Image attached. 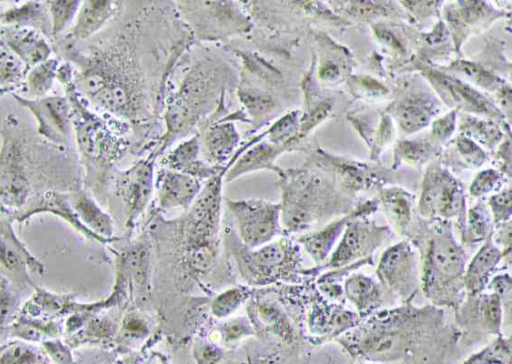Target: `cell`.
Returning a JSON list of instances; mask_svg holds the SVG:
<instances>
[{"label": "cell", "instance_id": "obj_7", "mask_svg": "<svg viewBox=\"0 0 512 364\" xmlns=\"http://www.w3.org/2000/svg\"><path fill=\"white\" fill-rule=\"evenodd\" d=\"M238 258L241 274L250 283H270L278 280H297L301 253L298 245L288 239L271 241L257 248H246Z\"/></svg>", "mask_w": 512, "mask_h": 364}, {"label": "cell", "instance_id": "obj_29", "mask_svg": "<svg viewBox=\"0 0 512 364\" xmlns=\"http://www.w3.org/2000/svg\"><path fill=\"white\" fill-rule=\"evenodd\" d=\"M28 68L9 50L0 46V93L13 92L24 84Z\"/></svg>", "mask_w": 512, "mask_h": 364}, {"label": "cell", "instance_id": "obj_40", "mask_svg": "<svg viewBox=\"0 0 512 364\" xmlns=\"http://www.w3.org/2000/svg\"><path fill=\"white\" fill-rule=\"evenodd\" d=\"M11 308V297L8 292L2 290L0 292V327L8 318Z\"/></svg>", "mask_w": 512, "mask_h": 364}, {"label": "cell", "instance_id": "obj_9", "mask_svg": "<svg viewBox=\"0 0 512 364\" xmlns=\"http://www.w3.org/2000/svg\"><path fill=\"white\" fill-rule=\"evenodd\" d=\"M354 219L347 224L340 240L327 260L322 265L305 270L303 273L311 278H316L326 270L344 267L371 258L374 252L392 237L388 227Z\"/></svg>", "mask_w": 512, "mask_h": 364}, {"label": "cell", "instance_id": "obj_20", "mask_svg": "<svg viewBox=\"0 0 512 364\" xmlns=\"http://www.w3.org/2000/svg\"><path fill=\"white\" fill-rule=\"evenodd\" d=\"M493 233L481 244V247L467 263L464 274L466 296H476L484 292L492 273L511 252L500 248L493 240Z\"/></svg>", "mask_w": 512, "mask_h": 364}, {"label": "cell", "instance_id": "obj_42", "mask_svg": "<svg viewBox=\"0 0 512 364\" xmlns=\"http://www.w3.org/2000/svg\"><path fill=\"white\" fill-rule=\"evenodd\" d=\"M378 34H379V37L383 41L388 43L389 45L394 46V47H399V43L397 42V40L393 37V35L390 32L381 29L380 31H378Z\"/></svg>", "mask_w": 512, "mask_h": 364}, {"label": "cell", "instance_id": "obj_14", "mask_svg": "<svg viewBox=\"0 0 512 364\" xmlns=\"http://www.w3.org/2000/svg\"><path fill=\"white\" fill-rule=\"evenodd\" d=\"M464 198L456 180L441 171L430 172L423 183L419 202L422 216L430 219H448L461 216Z\"/></svg>", "mask_w": 512, "mask_h": 364}, {"label": "cell", "instance_id": "obj_6", "mask_svg": "<svg viewBox=\"0 0 512 364\" xmlns=\"http://www.w3.org/2000/svg\"><path fill=\"white\" fill-rule=\"evenodd\" d=\"M177 12L194 40L225 41L248 35L253 22L243 4L232 1H180Z\"/></svg>", "mask_w": 512, "mask_h": 364}, {"label": "cell", "instance_id": "obj_41", "mask_svg": "<svg viewBox=\"0 0 512 364\" xmlns=\"http://www.w3.org/2000/svg\"><path fill=\"white\" fill-rule=\"evenodd\" d=\"M450 126H452V123L449 121L448 118L439 120L434 125V132L439 136L447 134Z\"/></svg>", "mask_w": 512, "mask_h": 364}, {"label": "cell", "instance_id": "obj_13", "mask_svg": "<svg viewBox=\"0 0 512 364\" xmlns=\"http://www.w3.org/2000/svg\"><path fill=\"white\" fill-rule=\"evenodd\" d=\"M234 121L248 122L243 111L238 110L213 122L198 132L201 155L209 165L216 167H230L232 157L239 149L241 140Z\"/></svg>", "mask_w": 512, "mask_h": 364}, {"label": "cell", "instance_id": "obj_24", "mask_svg": "<svg viewBox=\"0 0 512 364\" xmlns=\"http://www.w3.org/2000/svg\"><path fill=\"white\" fill-rule=\"evenodd\" d=\"M81 3L70 31L73 40H85L97 33L116 17L122 6L116 1L89 0Z\"/></svg>", "mask_w": 512, "mask_h": 364}, {"label": "cell", "instance_id": "obj_38", "mask_svg": "<svg viewBox=\"0 0 512 364\" xmlns=\"http://www.w3.org/2000/svg\"><path fill=\"white\" fill-rule=\"evenodd\" d=\"M242 299L243 294L237 289H232L216 298L212 310L218 317L227 316L239 306Z\"/></svg>", "mask_w": 512, "mask_h": 364}, {"label": "cell", "instance_id": "obj_26", "mask_svg": "<svg viewBox=\"0 0 512 364\" xmlns=\"http://www.w3.org/2000/svg\"><path fill=\"white\" fill-rule=\"evenodd\" d=\"M0 25L33 28L51 36V21L47 4L30 1L0 14Z\"/></svg>", "mask_w": 512, "mask_h": 364}, {"label": "cell", "instance_id": "obj_23", "mask_svg": "<svg viewBox=\"0 0 512 364\" xmlns=\"http://www.w3.org/2000/svg\"><path fill=\"white\" fill-rule=\"evenodd\" d=\"M343 293L361 320L383 309L385 303V293L379 282L363 273H351L346 277Z\"/></svg>", "mask_w": 512, "mask_h": 364}, {"label": "cell", "instance_id": "obj_36", "mask_svg": "<svg viewBox=\"0 0 512 364\" xmlns=\"http://www.w3.org/2000/svg\"><path fill=\"white\" fill-rule=\"evenodd\" d=\"M399 119L402 127L407 131H414L428 120L426 110L415 104H407L399 109Z\"/></svg>", "mask_w": 512, "mask_h": 364}, {"label": "cell", "instance_id": "obj_33", "mask_svg": "<svg viewBox=\"0 0 512 364\" xmlns=\"http://www.w3.org/2000/svg\"><path fill=\"white\" fill-rule=\"evenodd\" d=\"M16 244L7 226L0 224V262L9 269L18 270L23 267L24 256Z\"/></svg>", "mask_w": 512, "mask_h": 364}, {"label": "cell", "instance_id": "obj_43", "mask_svg": "<svg viewBox=\"0 0 512 364\" xmlns=\"http://www.w3.org/2000/svg\"><path fill=\"white\" fill-rule=\"evenodd\" d=\"M338 74V69L337 67L333 66V65H328L326 67H323L322 71H321V75L323 77H335L336 75Z\"/></svg>", "mask_w": 512, "mask_h": 364}, {"label": "cell", "instance_id": "obj_4", "mask_svg": "<svg viewBox=\"0 0 512 364\" xmlns=\"http://www.w3.org/2000/svg\"><path fill=\"white\" fill-rule=\"evenodd\" d=\"M282 203L280 219L287 232L311 228L321 217L334 210L333 192L324 181L307 171L279 170Z\"/></svg>", "mask_w": 512, "mask_h": 364}, {"label": "cell", "instance_id": "obj_19", "mask_svg": "<svg viewBox=\"0 0 512 364\" xmlns=\"http://www.w3.org/2000/svg\"><path fill=\"white\" fill-rule=\"evenodd\" d=\"M286 148L288 147L264 138V132L254 135L246 141L245 149L226 171L224 180L231 182L242 175L258 170L278 172L280 169L275 166V160Z\"/></svg>", "mask_w": 512, "mask_h": 364}, {"label": "cell", "instance_id": "obj_35", "mask_svg": "<svg viewBox=\"0 0 512 364\" xmlns=\"http://www.w3.org/2000/svg\"><path fill=\"white\" fill-rule=\"evenodd\" d=\"M496 294L503 306L504 315L510 316L512 298V279L508 272L498 273L490 279L488 286Z\"/></svg>", "mask_w": 512, "mask_h": 364}, {"label": "cell", "instance_id": "obj_5", "mask_svg": "<svg viewBox=\"0 0 512 364\" xmlns=\"http://www.w3.org/2000/svg\"><path fill=\"white\" fill-rule=\"evenodd\" d=\"M225 173L222 171L206 181L182 221L186 243L198 267H207L216 251Z\"/></svg>", "mask_w": 512, "mask_h": 364}, {"label": "cell", "instance_id": "obj_11", "mask_svg": "<svg viewBox=\"0 0 512 364\" xmlns=\"http://www.w3.org/2000/svg\"><path fill=\"white\" fill-rule=\"evenodd\" d=\"M13 97L26 107L37 121V133L49 143L70 148L72 143L71 106L62 96H44L28 99L13 93Z\"/></svg>", "mask_w": 512, "mask_h": 364}, {"label": "cell", "instance_id": "obj_25", "mask_svg": "<svg viewBox=\"0 0 512 364\" xmlns=\"http://www.w3.org/2000/svg\"><path fill=\"white\" fill-rule=\"evenodd\" d=\"M68 199L80 223L86 225L98 239L112 235V219L92 198L83 192H75Z\"/></svg>", "mask_w": 512, "mask_h": 364}, {"label": "cell", "instance_id": "obj_37", "mask_svg": "<svg viewBox=\"0 0 512 364\" xmlns=\"http://www.w3.org/2000/svg\"><path fill=\"white\" fill-rule=\"evenodd\" d=\"M490 206L494 217V222L498 225H504L509 222L511 216V191L503 190L490 199Z\"/></svg>", "mask_w": 512, "mask_h": 364}, {"label": "cell", "instance_id": "obj_3", "mask_svg": "<svg viewBox=\"0 0 512 364\" xmlns=\"http://www.w3.org/2000/svg\"><path fill=\"white\" fill-rule=\"evenodd\" d=\"M420 265V289L436 307L456 310L466 297L464 274L468 255L454 237L450 224H436L409 235Z\"/></svg>", "mask_w": 512, "mask_h": 364}, {"label": "cell", "instance_id": "obj_31", "mask_svg": "<svg viewBox=\"0 0 512 364\" xmlns=\"http://www.w3.org/2000/svg\"><path fill=\"white\" fill-rule=\"evenodd\" d=\"M434 78L455 102L479 112L489 111L487 102L469 87L442 75Z\"/></svg>", "mask_w": 512, "mask_h": 364}, {"label": "cell", "instance_id": "obj_1", "mask_svg": "<svg viewBox=\"0 0 512 364\" xmlns=\"http://www.w3.org/2000/svg\"><path fill=\"white\" fill-rule=\"evenodd\" d=\"M137 14L130 16L112 37L86 52L67 49L78 70L73 84L95 107L111 118L125 123L131 130L148 134L163 110L165 91L171 73L147 68L172 70L175 64L151 63L160 58V48H152L142 36Z\"/></svg>", "mask_w": 512, "mask_h": 364}, {"label": "cell", "instance_id": "obj_22", "mask_svg": "<svg viewBox=\"0 0 512 364\" xmlns=\"http://www.w3.org/2000/svg\"><path fill=\"white\" fill-rule=\"evenodd\" d=\"M455 316L458 321L465 323L473 321L493 334H500L503 318H505L502 303L492 292L466 296L455 310Z\"/></svg>", "mask_w": 512, "mask_h": 364}, {"label": "cell", "instance_id": "obj_21", "mask_svg": "<svg viewBox=\"0 0 512 364\" xmlns=\"http://www.w3.org/2000/svg\"><path fill=\"white\" fill-rule=\"evenodd\" d=\"M375 205L371 202L362 204L353 211L349 216L342 217L324 228L304 234L298 238V242L304 247L307 254L315 262L316 266L322 265L342 236L347 224L350 220L369 214L374 211Z\"/></svg>", "mask_w": 512, "mask_h": 364}, {"label": "cell", "instance_id": "obj_27", "mask_svg": "<svg viewBox=\"0 0 512 364\" xmlns=\"http://www.w3.org/2000/svg\"><path fill=\"white\" fill-rule=\"evenodd\" d=\"M382 202L391 224L400 234L408 236L412 219L411 196L400 188H388L382 192Z\"/></svg>", "mask_w": 512, "mask_h": 364}, {"label": "cell", "instance_id": "obj_8", "mask_svg": "<svg viewBox=\"0 0 512 364\" xmlns=\"http://www.w3.org/2000/svg\"><path fill=\"white\" fill-rule=\"evenodd\" d=\"M376 276L384 293L401 304L411 303L420 290L419 255L414 245L403 240L386 248L378 260Z\"/></svg>", "mask_w": 512, "mask_h": 364}, {"label": "cell", "instance_id": "obj_18", "mask_svg": "<svg viewBox=\"0 0 512 364\" xmlns=\"http://www.w3.org/2000/svg\"><path fill=\"white\" fill-rule=\"evenodd\" d=\"M200 139L198 133L190 135L167 151L161 158L163 168L193 176L199 180H208L229 167L209 165L201 158Z\"/></svg>", "mask_w": 512, "mask_h": 364}, {"label": "cell", "instance_id": "obj_17", "mask_svg": "<svg viewBox=\"0 0 512 364\" xmlns=\"http://www.w3.org/2000/svg\"><path fill=\"white\" fill-rule=\"evenodd\" d=\"M0 46L12 52L28 70L49 59L51 47L40 31L11 25H0Z\"/></svg>", "mask_w": 512, "mask_h": 364}, {"label": "cell", "instance_id": "obj_28", "mask_svg": "<svg viewBox=\"0 0 512 364\" xmlns=\"http://www.w3.org/2000/svg\"><path fill=\"white\" fill-rule=\"evenodd\" d=\"M58 68L59 60L49 58L28 70L24 84L32 98H41L46 95L53 86Z\"/></svg>", "mask_w": 512, "mask_h": 364}, {"label": "cell", "instance_id": "obj_32", "mask_svg": "<svg viewBox=\"0 0 512 364\" xmlns=\"http://www.w3.org/2000/svg\"><path fill=\"white\" fill-rule=\"evenodd\" d=\"M51 21V36L56 37L76 17L81 1H46Z\"/></svg>", "mask_w": 512, "mask_h": 364}, {"label": "cell", "instance_id": "obj_2", "mask_svg": "<svg viewBox=\"0 0 512 364\" xmlns=\"http://www.w3.org/2000/svg\"><path fill=\"white\" fill-rule=\"evenodd\" d=\"M235 68L225 59L205 55L197 59L164 101L165 133L154 150L161 155L176 140L200 132L228 115L226 94L236 90Z\"/></svg>", "mask_w": 512, "mask_h": 364}, {"label": "cell", "instance_id": "obj_30", "mask_svg": "<svg viewBox=\"0 0 512 364\" xmlns=\"http://www.w3.org/2000/svg\"><path fill=\"white\" fill-rule=\"evenodd\" d=\"M492 233L489 213L484 205L478 204L471 208L461 235L462 243L466 245L483 243Z\"/></svg>", "mask_w": 512, "mask_h": 364}, {"label": "cell", "instance_id": "obj_12", "mask_svg": "<svg viewBox=\"0 0 512 364\" xmlns=\"http://www.w3.org/2000/svg\"><path fill=\"white\" fill-rule=\"evenodd\" d=\"M157 157V153L151 150L117 177L116 189L125 207L128 229L132 228L151 200Z\"/></svg>", "mask_w": 512, "mask_h": 364}, {"label": "cell", "instance_id": "obj_39", "mask_svg": "<svg viewBox=\"0 0 512 364\" xmlns=\"http://www.w3.org/2000/svg\"><path fill=\"white\" fill-rule=\"evenodd\" d=\"M500 176L493 170H485L479 173L470 186L473 196H481L492 191L498 184Z\"/></svg>", "mask_w": 512, "mask_h": 364}, {"label": "cell", "instance_id": "obj_16", "mask_svg": "<svg viewBox=\"0 0 512 364\" xmlns=\"http://www.w3.org/2000/svg\"><path fill=\"white\" fill-rule=\"evenodd\" d=\"M201 189V180L193 176L163 167L155 173L154 190L159 209H188Z\"/></svg>", "mask_w": 512, "mask_h": 364}, {"label": "cell", "instance_id": "obj_10", "mask_svg": "<svg viewBox=\"0 0 512 364\" xmlns=\"http://www.w3.org/2000/svg\"><path fill=\"white\" fill-rule=\"evenodd\" d=\"M226 205L246 248L265 245L280 231V204L262 199H227Z\"/></svg>", "mask_w": 512, "mask_h": 364}, {"label": "cell", "instance_id": "obj_34", "mask_svg": "<svg viewBox=\"0 0 512 364\" xmlns=\"http://www.w3.org/2000/svg\"><path fill=\"white\" fill-rule=\"evenodd\" d=\"M40 354L33 348L20 344H10L0 350V364H39Z\"/></svg>", "mask_w": 512, "mask_h": 364}, {"label": "cell", "instance_id": "obj_15", "mask_svg": "<svg viewBox=\"0 0 512 364\" xmlns=\"http://www.w3.org/2000/svg\"><path fill=\"white\" fill-rule=\"evenodd\" d=\"M306 318L310 333L324 339L343 334L361 321L356 312L324 298L316 286L311 294Z\"/></svg>", "mask_w": 512, "mask_h": 364}]
</instances>
